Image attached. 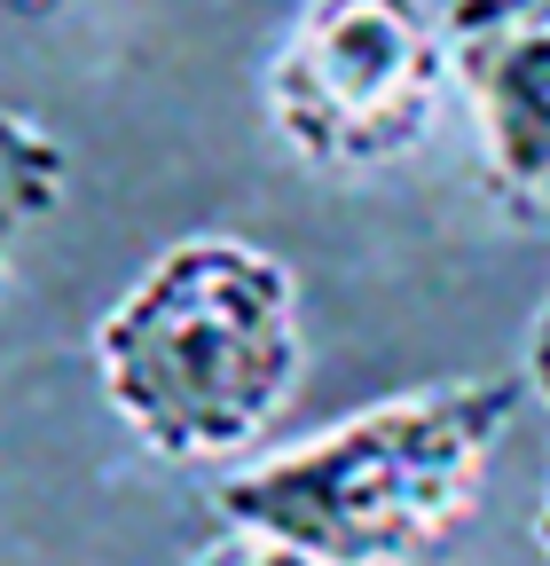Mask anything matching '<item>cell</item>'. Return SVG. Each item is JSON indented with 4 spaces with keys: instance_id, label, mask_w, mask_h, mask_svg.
Instances as JSON below:
<instances>
[{
    "instance_id": "1",
    "label": "cell",
    "mask_w": 550,
    "mask_h": 566,
    "mask_svg": "<svg viewBox=\"0 0 550 566\" xmlns=\"http://www.w3.org/2000/svg\"><path fill=\"white\" fill-rule=\"evenodd\" d=\"M307 370L299 275L252 237H181L95 323V378L158 464H244Z\"/></svg>"
},
{
    "instance_id": "2",
    "label": "cell",
    "mask_w": 550,
    "mask_h": 566,
    "mask_svg": "<svg viewBox=\"0 0 550 566\" xmlns=\"http://www.w3.org/2000/svg\"><path fill=\"white\" fill-rule=\"evenodd\" d=\"M519 378H441L221 472L229 527L284 535L330 566H417L488 495Z\"/></svg>"
},
{
    "instance_id": "3",
    "label": "cell",
    "mask_w": 550,
    "mask_h": 566,
    "mask_svg": "<svg viewBox=\"0 0 550 566\" xmlns=\"http://www.w3.org/2000/svg\"><path fill=\"white\" fill-rule=\"evenodd\" d=\"M456 87L448 9L433 0H299L267 55V126L315 174H378L425 134Z\"/></svg>"
},
{
    "instance_id": "4",
    "label": "cell",
    "mask_w": 550,
    "mask_h": 566,
    "mask_svg": "<svg viewBox=\"0 0 550 566\" xmlns=\"http://www.w3.org/2000/svg\"><path fill=\"white\" fill-rule=\"evenodd\" d=\"M448 55L504 221L550 212V0H448Z\"/></svg>"
},
{
    "instance_id": "5",
    "label": "cell",
    "mask_w": 550,
    "mask_h": 566,
    "mask_svg": "<svg viewBox=\"0 0 550 566\" xmlns=\"http://www.w3.org/2000/svg\"><path fill=\"white\" fill-rule=\"evenodd\" d=\"M63 189H72V158H63V142L32 111L0 103V307H9L24 237L63 205Z\"/></svg>"
},
{
    "instance_id": "6",
    "label": "cell",
    "mask_w": 550,
    "mask_h": 566,
    "mask_svg": "<svg viewBox=\"0 0 550 566\" xmlns=\"http://www.w3.org/2000/svg\"><path fill=\"white\" fill-rule=\"evenodd\" d=\"M189 566H330V558H315V551H299L284 535H260V527H229L213 543H197Z\"/></svg>"
},
{
    "instance_id": "7",
    "label": "cell",
    "mask_w": 550,
    "mask_h": 566,
    "mask_svg": "<svg viewBox=\"0 0 550 566\" xmlns=\"http://www.w3.org/2000/svg\"><path fill=\"white\" fill-rule=\"evenodd\" d=\"M527 394L550 409V292L535 307V331H527Z\"/></svg>"
},
{
    "instance_id": "8",
    "label": "cell",
    "mask_w": 550,
    "mask_h": 566,
    "mask_svg": "<svg viewBox=\"0 0 550 566\" xmlns=\"http://www.w3.org/2000/svg\"><path fill=\"white\" fill-rule=\"evenodd\" d=\"M63 0H0V17H55Z\"/></svg>"
},
{
    "instance_id": "9",
    "label": "cell",
    "mask_w": 550,
    "mask_h": 566,
    "mask_svg": "<svg viewBox=\"0 0 550 566\" xmlns=\"http://www.w3.org/2000/svg\"><path fill=\"white\" fill-rule=\"evenodd\" d=\"M535 543H542V558H550V480H542V512H535Z\"/></svg>"
}]
</instances>
